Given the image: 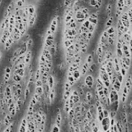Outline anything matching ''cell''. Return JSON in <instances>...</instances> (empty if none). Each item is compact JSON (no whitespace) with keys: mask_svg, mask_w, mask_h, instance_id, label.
<instances>
[{"mask_svg":"<svg viewBox=\"0 0 132 132\" xmlns=\"http://www.w3.org/2000/svg\"><path fill=\"white\" fill-rule=\"evenodd\" d=\"M95 79L96 77L92 74H87L85 76L83 77V82L87 90H92L93 89H94Z\"/></svg>","mask_w":132,"mask_h":132,"instance_id":"1","label":"cell"},{"mask_svg":"<svg viewBox=\"0 0 132 132\" xmlns=\"http://www.w3.org/2000/svg\"><path fill=\"white\" fill-rule=\"evenodd\" d=\"M12 74V67L11 65L5 66L4 69H3V80H2V83L4 84V85H6V84H8L11 82Z\"/></svg>","mask_w":132,"mask_h":132,"instance_id":"2","label":"cell"},{"mask_svg":"<svg viewBox=\"0 0 132 132\" xmlns=\"http://www.w3.org/2000/svg\"><path fill=\"white\" fill-rule=\"evenodd\" d=\"M60 19V15H55L51 18V21H50V25L48 26V28L50 29V31L51 32V33L54 34V35H56L57 30H58V27H59Z\"/></svg>","mask_w":132,"mask_h":132,"instance_id":"3","label":"cell"},{"mask_svg":"<svg viewBox=\"0 0 132 132\" xmlns=\"http://www.w3.org/2000/svg\"><path fill=\"white\" fill-rule=\"evenodd\" d=\"M55 36L54 34L51 35L44 36V40H43V44H42V48L44 49H49L50 46L53 45V43L55 41Z\"/></svg>","mask_w":132,"mask_h":132,"instance_id":"4","label":"cell"},{"mask_svg":"<svg viewBox=\"0 0 132 132\" xmlns=\"http://www.w3.org/2000/svg\"><path fill=\"white\" fill-rule=\"evenodd\" d=\"M108 97H109L111 105L113 102L116 101H120V93L116 92V90L113 89L112 87H110V91H109V94H108Z\"/></svg>","mask_w":132,"mask_h":132,"instance_id":"5","label":"cell"},{"mask_svg":"<svg viewBox=\"0 0 132 132\" xmlns=\"http://www.w3.org/2000/svg\"><path fill=\"white\" fill-rule=\"evenodd\" d=\"M13 9H14V1H12L10 2L7 7L5 8L4 11H3V19L7 18H9L11 14L13 12Z\"/></svg>","mask_w":132,"mask_h":132,"instance_id":"6","label":"cell"},{"mask_svg":"<svg viewBox=\"0 0 132 132\" xmlns=\"http://www.w3.org/2000/svg\"><path fill=\"white\" fill-rule=\"evenodd\" d=\"M97 76L99 77V79H101V82H102L104 87H111V79L107 73H102V74L98 73L97 74Z\"/></svg>","mask_w":132,"mask_h":132,"instance_id":"7","label":"cell"},{"mask_svg":"<svg viewBox=\"0 0 132 132\" xmlns=\"http://www.w3.org/2000/svg\"><path fill=\"white\" fill-rule=\"evenodd\" d=\"M63 122H64V119H63V115H62V112H61V109H60V107H58L57 108V111H56L55 122L54 123H55L57 126L62 127Z\"/></svg>","mask_w":132,"mask_h":132,"instance_id":"8","label":"cell"},{"mask_svg":"<svg viewBox=\"0 0 132 132\" xmlns=\"http://www.w3.org/2000/svg\"><path fill=\"white\" fill-rule=\"evenodd\" d=\"M14 44H15V42H14V40H13V37L12 35H10V36L8 37V40H6V42L3 44V50L6 52L9 51V50L12 49V47L13 46Z\"/></svg>","mask_w":132,"mask_h":132,"instance_id":"9","label":"cell"},{"mask_svg":"<svg viewBox=\"0 0 132 132\" xmlns=\"http://www.w3.org/2000/svg\"><path fill=\"white\" fill-rule=\"evenodd\" d=\"M47 84L50 89H54V87H56V85L58 84V81L55 79V76L53 75V74H50L48 78H47Z\"/></svg>","mask_w":132,"mask_h":132,"instance_id":"10","label":"cell"},{"mask_svg":"<svg viewBox=\"0 0 132 132\" xmlns=\"http://www.w3.org/2000/svg\"><path fill=\"white\" fill-rule=\"evenodd\" d=\"M2 121H3V127H7L13 121V117L9 113L7 112L2 117Z\"/></svg>","mask_w":132,"mask_h":132,"instance_id":"11","label":"cell"},{"mask_svg":"<svg viewBox=\"0 0 132 132\" xmlns=\"http://www.w3.org/2000/svg\"><path fill=\"white\" fill-rule=\"evenodd\" d=\"M83 98H84V100H85V101H86V103H87V106H89L91 103H93V100L94 99L93 93L91 90H87V91H85V94H84Z\"/></svg>","mask_w":132,"mask_h":132,"instance_id":"12","label":"cell"},{"mask_svg":"<svg viewBox=\"0 0 132 132\" xmlns=\"http://www.w3.org/2000/svg\"><path fill=\"white\" fill-rule=\"evenodd\" d=\"M26 130H27V121H26V118L23 116L20 121L18 132H26Z\"/></svg>","mask_w":132,"mask_h":132,"instance_id":"13","label":"cell"},{"mask_svg":"<svg viewBox=\"0 0 132 132\" xmlns=\"http://www.w3.org/2000/svg\"><path fill=\"white\" fill-rule=\"evenodd\" d=\"M32 56H33V52H32V50H29L26 51V53L25 54V56H24V60H23V62H24L25 65L27 66L29 65L30 64L32 63Z\"/></svg>","mask_w":132,"mask_h":132,"instance_id":"14","label":"cell"},{"mask_svg":"<svg viewBox=\"0 0 132 132\" xmlns=\"http://www.w3.org/2000/svg\"><path fill=\"white\" fill-rule=\"evenodd\" d=\"M112 64H113V69H114V72L116 74H119L120 72V69H121V66H120V63H119V59L117 58L116 56H113L112 58Z\"/></svg>","mask_w":132,"mask_h":132,"instance_id":"15","label":"cell"},{"mask_svg":"<svg viewBox=\"0 0 132 132\" xmlns=\"http://www.w3.org/2000/svg\"><path fill=\"white\" fill-rule=\"evenodd\" d=\"M123 85L126 86V87L128 89V91L130 93L131 92V87H132V79H131V74L129 73L126 78L125 79Z\"/></svg>","mask_w":132,"mask_h":132,"instance_id":"16","label":"cell"},{"mask_svg":"<svg viewBox=\"0 0 132 132\" xmlns=\"http://www.w3.org/2000/svg\"><path fill=\"white\" fill-rule=\"evenodd\" d=\"M98 67H99V65L94 61L93 64H91V65H89V72H87V74H92L95 76V74H97V72H98Z\"/></svg>","mask_w":132,"mask_h":132,"instance_id":"17","label":"cell"},{"mask_svg":"<svg viewBox=\"0 0 132 132\" xmlns=\"http://www.w3.org/2000/svg\"><path fill=\"white\" fill-rule=\"evenodd\" d=\"M114 23H115V18H114V16L111 15L110 17H108V18H107V20H106V22H105V23H104L103 30H106L108 27H110V26H114Z\"/></svg>","mask_w":132,"mask_h":132,"instance_id":"18","label":"cell"},{"mask_svg":"<svg viewBox=\"0 0 132 132\" xmlns=\"http://www.w3.org/2000/svg\"><path fill=\"white\" fill-rule=\"evenodd\" d=\"M27 8H28V13H29L28 18L32 17L36 12H37V7L36 4H34V3H28Z\"/></svg>","mask_w":132,"mask_h":132,"instance_id":"19","label":"cell"},{"mask_svg":"<svg viewBox=\"0 0 132 132\" xmlns=\"http://www.w3.org/2000/svg\"><path fill=\"white\" fill-rule=\"evenodd\" d=\"M58 48H59V46H58V42H57L56 40H55V41L53 43V45L49 48L50 52V54L52 55L53 57L55 56V55H57V53H58Z\"/></svg>","mask_w":132,"mask_h":132,"instance_id":"20","label":"cell"},{"mask_svg":"<svg viewBox=\"0 0 132 132\" xmlns=\"http://www.w3.org/2000/svg\"><path fill=\"white\" fill-rule=\"evenodd\" d=\"M89 65H87V63H85L83 61L82 65H81L80 68H79V70H80L81 74H82V77L85 76L86 74H87V72H89Z\"/></svg>","mask_w":132,"mask_h":132,"instance_id":"21","label":"cell"},{"mask_svg":"<svg viewBox=\"0 0 132 132\" xmlns=\"http://www.w3.org/2000/svg\"><path fill=\"white\" fill-rule=\"evenodd\" d=\"M74 12L73 11V9H71L69 13H67L65 17H63V24H66V23L69 22L74 18Z\"/></svg>","mask_w":132,"mask_h":132,"instance_id":"22","label":"cell"},{"mask_svg":"<svg viewBox=\"0 0 132 132\" xmlns=\"http://www.w3.org/2000/svg\"><path fill=\"white\" fill-rule=\"evenodd\" d=\"M40 52L43 54V55L45 56V58H46V60H49V61H53V56H52L51 54H50L49 49H44V48H42L41 51H40Z\"/></svg>","mask_w":132,"mask_h":132,"instance_id":"23","label":"cell"},{"mask_svg":"<svg viewBox=\"0 0 132 132\" xmlns=\"http://www.w3.org/2000/svg\"><path fill=\"white\" fill-rule=\"evenodd\" d=\"M83 61L87 63V65H90L91 64H93L94 62V55L92 53H89L85 55V57L83 58Z\"/></svg>","mask_w":132,"mask_h":132,"instance_id":"24","label":"cell"},{"mask_svg":"<svg viewBox=\"0 0 132 132\" xmlns=\"http://www.w3.org/2000/svg\"><path fill=\"white\" fill-rule=\"evenodd\" d=\"M27 4L26 0H14V7L18 8L19 9H22V8Z\"/></svg>","mask_w":132,"mask_h":132,"instance_id":"25","label":"cell"},{"mask_svg":"<svg viewBox=\"0 0 132 132\" xmlns=\"http://www.w3.org/2000/svg\"><path fill=\"white\" fill-rule=\"evenodd\" d=\"M112 9H113V4H111V3H107V4L105 7V14H106L107 18L111 16L112 14Z\"/></svg>","mask_w":132,"mask_h":132,"instance_id":"26","label":"cell"},{"mask_svg":"<svg viewBox=\"0 0 132 132\" xmlns=\"http://www.w3.org/2000/svg\"><path fill=\"white\" fill-rule=\"evenodd\" d=\"M76 40H62V50H65L75 42Z\"/></svg>","mask_w":132,"mask_h":132,"instance_id":"27","label":"cell"},{"mask_svg":"<svg viewBox=\"0 0 132 132\" xmlns=\"http://www.w3.org/2000/svg\"><path fill=\"white\" fill-rule=\"evenodd\" d=\"M72 75H73L74 79V80H75V82H76V83H78L80 79H83L82 74H81L80 70H79V69L74 70V72H73V74H72Z\"/></svg>","mask_w":132,"mask_h":132,"instance_id":"28","label":"cell"},{"mask_svg":"<svg viewBox=\"0 0 132 132\" xmlns=\"http://www.w3.org/2000/svg\"><path fill=\"white\" fill-rule=\"evenodd\" d=\"M13 74H18L20 77H22V79H24V78L27 77L26 75V69H17V70H14L12 71Z\"/></svg>","mask_w":132,"mask_h":132,"instance_id":"29","label":"cell"},{"mask_svg":"<svg viewBox=\"0 0 132 132\" xmlns=\"http://www.w3.org/2000/svg\"><path fill=\"white\" fill-rule=\"evenodd\" d=\"M25 45L26 47V50H32L34 48V45H35V41H34V39L33 38H29L25 42Z\"/></svg>","mask_w":132,"mask_h":132,"instance_id":"30","label":"cell"},{"mask_svg":"<svg viewBox=\"0 0 132 132\" xmlns=\"http://www.w3.org/2000/svg\"><path fill=\"white\" fill-rule=\"evenodd\" d=\"M22 77H20L18 74H12V79H11V83H21L22 81Z\"/></svg>","mask_w":132,"mask_h":132,"instance_id":"31","label":"cell"},{"mask_svg":"<svg viewBox=\"0 0 132 132\" xmlns=\"http://www.w3.org/2000/svg\"><path fill=\"white\" fill-rule=\"evenodd\" d=\"M122 85L123 84L122 83H121L119 81H116V82H115L112 85H111V87H112L113 89H115L116 91V92H118V93H120L121 92V87H122Z\"/></svg>","mask_w":132,"mask_h":132,"instance_id":"32","label":"cell"},{"mask_svg":"<svg viewBox=\"0 0 132 132\" xmlns=\"http://www.w3.org/2000/svg\"><path fill=\"white\" fill-rule=\"evenodd\" d=\"M120 106H121L120 101H116L111 105V109H109V110H112V111H116V112H118L120 109Z\"/></svg>","mask_w":132,"mask_h":132,"instance_id":"33","label":"cell"},{"mask_svg":"<svg viewBox=\"0 0 132 132\" xmlns=\"http://www.w3.org/2000/svg\"><path fill=\"white\" fill-rule=\"evenodd\" d=\"M71 91H72V89L67 90V91H63V93H62V101H63V102L69 99V96L71 95Z\"/></svg>","mask_w":132,"mask_h":132,"instance_id":"34","label":"cell"},{"mask_svg":"<svg viewBox=\"0 0 132 132\" xmlns=\"http://www.w3.org/2000/svg\"><path fill=\"white\" fill-rule=\"evenodd\" d=\"M70 110V107H69V101H64V105H63V111H64V112H65V115L68 114V112Z\"/></svg>","mask_w":132,"mask_h":132,"instance_id":"35","label":"cell"},{"mask_svg":"<svg viewBox=\"0 0 132 132\" xmlns=\"http://www.w3.org/2000/svg\"><path fill=\"white\" fill-rule=\"evenodd\" d=\"M13 128H14V121H13L8 126L3 128L2 132H13Z\"/></svg>","mask_w":132,"mask_h":132,"instance_id":"36","label":"cell"},{"mask_svg":"<svg viewBox=\"0 0 132 132\" xmlns=\"http://www.w3.org/2000/svg\"><path fill=\"white\" fill-rule=\"evenodd\" d=\"M61 127H59L57 126L55 123H52L51 124V126H50V132H61Z\"/></svg>","mask_w":132,"mask_h":132,"instance_id":"37","label":"cell"},{"mask_svg":"<svg viewBox=\"0 0 132 132\" xmlns=\"http://www.w3.org/2000/svg\"><path fill=\"white\" fill-rule=\"evenodd\" d=\"M34 93H36L37 95H39L40 97H42L43 94H44L43 87H36L35 90H34Z\"/></svg>","mask_w":132,"mask_h":132,"instance_id":"38","label":"cell"},{"mask_svg":"<svg viewBox=\"0 0 132 132\" xmlns=\"http://www.w3.org/2000/svg\"><path fill=\"white\" fill-rule=\"evenodd\" d=\"M119 74H120L124 78V79H126V76L128 75V74H129V71L126 70V69H124V68H121V69H120V72H119Z\"/></svg>","mask_w":132,"mask_h":132,"instance_id":"39","label":"cell"},{"mask_svg":"<svg viewBox=\"0 0 132 132\" xmlns=\"http://www.w3.org/2000/svg\"><path fill=\"white\" fill-rule=\"evenodd\" d=\"M105 31L107 32V35H111V34H113V33H116V26H111L110 27H108L107 29H106Z\"/></svg>","mask_w":132,"mask_h":132,"instance_id":"40","label":"cell"},{"mask_svg":"<svg viewBox=\"0 0 132 132\" xmlns=\"http://www.w3.org/2000/svg\"><path fill=\"white\" fill-rule=\"evenodd\" d=\"M121 60H123L124 63L126 65V66H127V67H129L130 69V65H131V58H127V57H124V56H123L122 58H121Z\"/></svg>","mask_w":132,"mask_h":132,"instance_id":"41","label":"cell"},{"mask_svg":"<svg viewBox=\"0 0 132 132\" xmlns=\"http://www.w3.org/2000/svg\"><path fill=\"white\" fill-rule=\"evenodd\" d=\"M87 4H89V8H94V7L97 5V1L96 0H87Z\"/></svg>","mask_w":132,"mask_h":132,"instance_id":"42","label":"cell"},{"mask_svg":"<svg viewBox=\"0 0 132 132\" xmlns=\"http://www.w3.org/2000/svg\"><path fill=\"white\" fill-rule=\"evenodd\" d=\"M118 112L112 110H109V118H116Z\"/></svg>","mask_w":132,"mask_h":132,"instance_id":"43","label":"cell"},{"mask_svg":"<svg viewBox=\"0 0 132 132\" xmlns=\"http://www.w3.org/2000/svg\"><path fill=\"white\" fill-rule=\"evenodd\" d=\"M34 86H35V87H42L43 86V83H42L41 78H40V79L36 80L35 82H34Z\"/></svg>","mask_w":132,"mask_h":132,"instance_id":"44","label":"cell"},{"mask_svg":"<svg viewBox=\"0 0 132 132\" xmlns=\"http://www.w3.org/2000/svg\"><path fill=\"white\" fill-rule=\"evenodd\" d=\"M109 91H110V87H104L103 89H102V92L105 97H108V94H109Z\"/></svg>","mask_w":132,"mask_h":132,"instance_id":"45","label":"cell"},{"mask_svg":"<svg viewBox=\"0 0 132 132\" xmlns=\"http://www.w3.org/2000/svg\"><path fill=\"white\" fill-rule=\"evenodd\" d=\"M89 25H90V22H89V21L87 19H86L85 21H84L82 24H81V26H83V27H85V28H89Z\"/></svg>","mask_w":132,"mask_h":132,"instance_id":"46","label":"cell"},{"mask_svg":"<svg viewBox=\"0 0 132 132\" xmlns=\"http://www.w3.org/2000/svg\"><path fill=\"white\" fill-rule=\"evenodd\" d=\"M103 116L104 117H109V110L107 108H103Z\"/></svg>","mask_w":132,"mask_h":132,"instance_id":"47","label":"cell"},{"mask_svg":"<svg viewBox=\"0 0 132 132\" xmlns=\"http://www.w3.org/2000/svg\"><path fill=\"white\" fill-rule=\"evenodd\" d=\"M116 118H110V126H113L116 125Z\"/></svg>","mask_w":132,"mask_h":132,"instance_id":"48","label":"cell"},{"mask_svg":"<svg viewBox=\"0 0 132 132\" xmlns=\"http://www.w3.org/2000/svg\"><path fill=\"white\" fill-rule=\"evenodd\" d=\"M3 58V53L2 50H0V63H1V61H2Z\"/></svg>","mask_w":132,"mask_h":132,"instance_id":"49","label":"cell"},{"mask_svg":"<svg viewBox=\"0 0 132 132\" xmlns=\"http://www.w3.org/2000/svg\"><path fill=\"white\" fill-rule=\"evenodd\" d=\"M2 127H3V121H2V117L0 116V131L2 130Z\"/></svg>","mask_w":132,"mask_h":132,"instance_id":"50","label":"cell"},{"mask_svg":"<svg viewBox=\"0 0 132 132\" xmlns=\"http://www.w3.org/2000/svg\"><path fill=\"white\" fill-rule=\"evenodd\" d=\"M2 4H3V0H0V8H1Z\"/></svg>","mask_w":132,"mask_h":132,"instance_id":"51","label":"cell"},{"mask_svg":"<svg viewBox=\"0 0 132 132\" xmlns=\"http://www.w3.org/2000/svg\"><path fill=\"white\" fill-rule=\"evenodd\" d=\"M98 132H102V131H101V129H100V130H98Z\"/></svg>","mask_w":132,"mask_h":132,"instance_id":"52","label":"cell"}]
</instances>
